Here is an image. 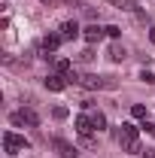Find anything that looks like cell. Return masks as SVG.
Returning <instances> with one entry per match:
<instances>
[{"mask_svg":"<svg viewBox=\"0 0 155 158\" xmlns=\"http://www.w3.org/2000/svg\"><path fill=\"white\" fill-rule=\"evenodd\" d=\"M119 143H122L125 152H140V131H137V125L125 122L122 131H119Z\"/></svg>","mask_w":155,"mask_h":158,"instance_id":"1","label":"cell"},{"mask_svg":"<svg viewBox=\"0 0 155 158\" xmlns=\"http://www.w3.org/2000/svg\"><path fill=\"white\" fill-rule=\"evenodd\" d=\"M27 146H31V143H27L24 137H19V134H12V131L3 134V149H6L9 155H19V152H24Z\"/></svg>","mask_w":155,"mask_h":158,"instance_id":"2","label":"cell"},{"mask_svg":"<svg viewBox=\"0 0 155 158\" xmlns=\"http://www.w3.org/2000/svg\"><path fill=\"white\" fill-rule=\"evenodd\" d=\"M79 85H85L88 91H94V88H113V82L103 76H94V73H85V76H79Z\"/></svg>","mask_w":155,"mask_h":158,"instance_id":"3","label":"cell"},{"mask_svg":"<svg viewBox=\"0 0 155 158\" xmlns=\"http://www.w3.org/2000/svg\"><path fill=\"white\" fill-rule=\"evenodd\" d=\"M61 43H64V37H61V34H46V37H43V52H46L43 58H46V61H55V55H52V52L58 49Z\"/></svg>","mask_w":155,"mask_h":158,"instance_id":"4","label":"cell"},{"mask_svg":"<svg viewBox=\"0 0 155 158\" xmlns=\"http://www.w3.org/2000/svg\"><path fill=\"white\" fill-rule=\"evenodd\" d=\"M12 125H31V128H37L40 116L34 110H19V113H12Z\"/></svg>","mask_w":155,"mask_h":158,"instance_id":"5","label":"cell"},{"mask_svg":"<svg viewBox=\"0 0 155 158\" xmlns=\"http://www.w3.org/2000/svg\"><path fill=\"white\" fill-rule=\"evenodd\" d=\"M52 146H55L58 158H76V146H73V143H67V140L55 137V140H52Z\"/></svg>","mask_w":155,"mask_h":158,"instance_id":"6","label":"cell"},{"mask_svg":"<svg viewBox=\"0 0 155 158\" xmlns=\"http://www.w3.org/2000/svg\"><path fill=\"white\" fill-rule=\"evenodd\" d=\"M43 85H46L49 91H64V88H67V76H61V73H49V76L43 79Z\"/></svg>","mask_w":155,"mask_h":158,"instance_id":"7","label":"cell"},{"mask_svg":"<svg viewBox=\"0 0 155 158\" xmlns=\"http://www.w3.org/2000/svg\"><path fill=\"white\" fill-rule=\"evenodd\" d=\"M103 34H107V27H97V24H88V27L82 31L85 43H91V46H94V43H100V37H103Z\"/></svg>","mask_w":155,"mask_h":158,"instance_id":"8","label":"cell"},{"mask_svg":"<svg viewBox=\"0 0 155 158\" xmlns=\"http://www.w3.org/2000/svg\"><path fill=\"white\" fill-rule=\"evenodd\" d=\"M94 131V122H91V116H76V134L79 137H88Z\"/></svg>","mask_w":155,"mask_h":158,"instance_id":"9","label":"cell"},{"mask_svg":"<svg viewBox=\"0 0 155 158\" xmlns=\"http://www.w3.org/2000/svg\"><path fill=\"white\" fill-rule=\"evenodd\" d=\"M79 34H82V27H79L76 21H64V24H61V37L64 40H76Z\"/></svg>","mask_w":155,"mask_h":158,"instance_id":"10","label":"cell"},{"mask_svg":"<svg viewBox=\"0 0 155 158\" xmlns=\"http://www.w3.org/2000/svg\"><path fill=\"white\" fill-rule=\"evenodd\" d=\"M70 67H73V64H70L67 58H55V73H61V76H70Z\"/></svg>","mask_w":155,"mask_h":158,"instance_id":"11","label":"cell"},{"mask_svg":"<svg viewBox=\"0 0 155 158\" xmlns=\"http://www.w3.org/2000/svg\"><path fill=\"white\" fill-rule=\"evenodd\" d=\"M125 55H128V52H125V46H119V43L110 49V58L113 61H125Z\"/></svg>","mask_w":155,"mask_h":158,"instance_id":"12","label":"cell"},{"mask_svg":"<svg viewBox=\"0 0 155 158\" xmlns=\"http://www.w3.org/2000/svg\"><path fill=\"white\" fill-rule=\"evenodd\" d=\"M91 122H94V131H103L107 128V116L103 113H91Z\"/></svg>","mask_w":155,"mask_h":158,"instance_id":"13","label":"cell"},{"mask_svg":"<svg viewBox=\"0 0 155 158\" xmlns=\"http://www.w3.org/2000/svg\"><path fill=\"white\" fill-rule=\"evenodd\" d=\"M110 3H113L116 9H128V12H131V9H137V3H134V0H110Z\"/></svg>","mask_w":155,"mask_h":158,"instance_id":"14","label":"cell"},{"mask_svg":"<svg viewBox=\"0 0 155 158\" xmlns=\"http://www.w3.org/2000/svg\"><path fill=\"white\" fill-rule=\"evenodd\" d=\"M67 116H70V110H67V106H55V110H52V118H58V122H64Z\"/></svg>","mask_w":155,"mask_h":158,"instance_id":"15","label":"cell"},{"mask_svg":"<svg viewBox=\"0 0 155 158\" xmlns=\"http://www.w3.org/2000/svg\"><path fill=\"white\" fill-rule=\"evenodd\" d=\"M131 116L134 118H146V106H143V103H134V106H131Z\"/></svg>","mask_w":155,"mask_h":158,"instance_id":"16","label":"cell"},{"mask_svg":"<svg viewBox=\"0 0 155 158\" xmlns=\"http://www.w3.org/2000/svg\"><path fill=\"white\" fill-rule=\"evenodd\" d=\"M140 79H143L146 85H155V73H152V70H143V73H140Z\"/></svg>","mask_w":155,"mask_h":158,"instance_id":"17","label":"cell"},{"mask_svg":"<svg viewBox=\"0 0 155 158\" xmlns=\"http://www.w3.org/2000/svg\"><path fill=\"white\" fill-rule=\"evenodd\" d=\"M119 34H122V27H116V24H107V37H113V40H116Z\"/></svg>","mask_w":155,"mask_h":158,"instance_id":"18","label":"cell"},{"mask_svg":"<svg viewBox=\"0 0 155 158\" xmlns=\"http://www.w3.org/2000/svg\"><path fill=\"white\" fill-rule=\"evenodd\" d=\"M143 128H146V134H152V137H155V122H146Z\"/></svg>","mask_w":155,"mask_h":158,"instance_id":"19","label":"cell"},{"mask_svg":"<svg viewBox=\"0 0 155 158\" xmlns=\"http://www.w3.org/2000/svg\"><path fill=\"white\" fill-rule=\"evenodd\" d=\"M149 40H152V43H155V27H152V31H149Z\"/></svg>","mask_w":155,"mask_h":158,"instance_id":"20","label":"cell"},{"mask_svg":"<svg viewBox=\"0 0 155 158\" xmlns=\"http://www.w3.org/2000/svg\"><path fill=\"white\" fill-rule=\"evenodd\" d=\"M143 158H155V152H146V155H143Z\"/></svg>","mask_w":155,"mask_h":158,"instance_id":"21","label":"cell"},{"mask_svg":"<svg viewBox=\"0 0 155 158\" xmlns=\"http://www.w3.org/2000/svg\"><path fill=\"white\" fill-rule=\"evenodd\" d=\"M46 3H49V0H46Z\"/></svg>","mask_w":155,"mask_h":158,"instance_id":"22","label":"cell"}]
</instances>
